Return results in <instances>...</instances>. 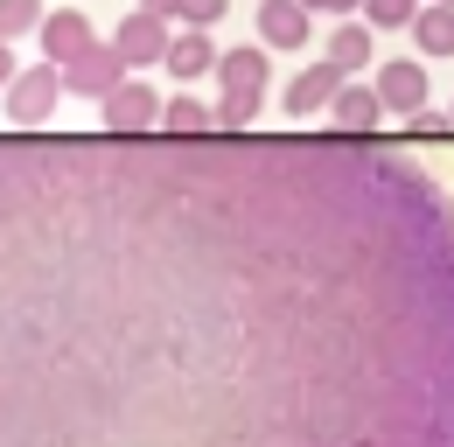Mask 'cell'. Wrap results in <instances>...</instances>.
I'll use <instances>...</instances> for the list:
<instances>
[{
    "label": "cell",
    "instance_id": "cell-1",
    "mask_svg": "<svg viewBox=\"0 0 454 447\" xmlns=\"http://www.w3.org/2000/svg\"><path fill=\"white\" fill-rule=\"evenodd\" d=\"M7 447H454V203L349 133L7 140Z\"/></svg>",
    "mask_w": 454,
    "mask_h": 447
},
{
    "label": "cell",
    "instance_id": "cell-2",
    "mask_svg": "<svg viewBox=\"0 0 454 447\" xmlns=\"http://www.w3.org/2000/svg\"><path fill=\"white\" fill-rule=\"evenodd\" d=\"M266 77H273L266 50H224V63H217V84H224V98H217V133H245V126L259 119Z\"/></svg>",
    "mask_w": 454,
    "mask_h": 447
},
{
    "label": "cell",
    "instance_id": "cell-3",
    "mask_svg": "<svg viewBox=\"0 0 454 447\" xmlns=\"http://www.w3.org/2000/svg\"><path fill=\"white\" fill-rule=\"evenodd\" d=\"M161 112H168V98H154V84H119L113 98L98 106V126L106 133H119V140H154L161 133Z\"/></svg>",
    "mask_w": 454,
    "mask_h": 447
},
{
    "label": "cell",
    "instance_id": "cell-4",
    "mask_svg": "<svg viewBox=\"0 0 454 447\" xmlns=\"http://www.w3.org/2000/svg\"><path fill=\"white\" fill-rule=\"evenodd\" d=\"M119 84H133V63L119 56V43H91V50L77 56L70 70H63V91H77V98H113Z\"/></svg>",
    "mask_w": 454,
    "mask_h": 447
},
{
    "label": "cell",
    "instance_id": "cell-5",
    "mask_svg": "<svg viewBox=\"0 0 454 447\" xmlns=\"http://www.w3.org/2000/svg\"><path fill=\"white\" fill-rule=\"evenodd\" d=\"M113 43H119V56H126L133 70H154V63H168L175 28H168V14H147V7H133V14L113 28Z\"/></svg>",
    "mask_w": 454,
    "mask_h": 447
},
{
    "label": "cell",
    "instance_id": "cell-6",
    "mask_svg": "<svg viewBox=\"0 0 454 447\" xmlns=\"http://www.w3.org/2000/svg\"><path fill=\"white\" fill-rule=\"evenodd\" d=\"M378 98H385V112H405V119H419V112L434 106L427 63H419V56H392V63H378Z\"/></svg>",
    "mask_w": 454,
    "mask_h": 447
},
{
    "label": "cell",
    "instance_id": "cell-7",
    "mask_svg": "<svg viewBox=\"0 0 454 447\" xmlns=\"http://www.w3.org/2000/svg\"><path fill=\"white\" fill-rule=\"evenodd\" d=\"M57 98H63V70H57V63L21 70V77L7 84V119H14V133H21V126H35V119H50Z\"/></svg>",
    "mask_w": 454,
    "mask_h": 447
},
{
    "label": "cell",
    "instance_id": "cell-8",
    "mask_svg": "<svg viewBox=\"0 0 454 447\" xmlns=\"http://www.w3.org/2000/svg\"><path fill=\"white\" fill-rule=\"evenodd\" d=\"M342 91H349V77H342V70L329 63V56H322V63H308V70H301V77L286 84V112H294V119L336 112V98H342Z\"/></svg>",
    "mask_w": 454,
    "mask_h": 447
},
{
    "label": "cell",
    "instance_id": "cell-9",
    "mask_svg": "<svg viewBox=\"0 0 454 447\" xmlns=\"http://www.w3.org/2000/svg\"><path fill=\"white\" fill-rule=\"evenodd\" d=\"M35 43H43V63H63V70H70V63L91 50L98 35H91V21H84L77 7H57V14L43 21V35H35Z\"/></svg>",
    "mask_w": 454,
    "mask_h": 447
},
{
    "label": "cell",
    "instance_id": "cell-10",
    "mask_svg": "<svg viewBox=\"0 0 454 447\" xmlns=\"http://www.w3.org/2000/svg\"><path fill=\"white\" fill-rule=\"evenodd\" d=\"M217 63H224V50L210 43V28H175V50H168L161 70H168L175 84H196V77H203V70H217Z\"/></svg>",
    "mask_w": 454,
    "mask_h": 447
},
{
    "label": "cell",
    "instance_id": "cell-11",
    "mask_svg": "<svg viewBox=\"0 0 454 447\" xmlns=\"http://www.w3.org/2000/svg\"><path fill=\"white\" fill-rule=\"evenodd\" d=\"M336 133H349V140H378V119H385V98H378V84H349L336 98Z\"/></svg>",
    "mask_w": 454,
    "mask_h": 447
},
{
    "label": "cell",
    "instance_id": "cell-12",
    "mask_svg": "<svg viewBox=\"0 0 454 447\" xmlns=\"http://www.w3.org/2000/svg\"><path fill=\"white\" fill-rule=\"evenodd\" d=\"M259 28H266L273 50H308V43H315V21H308L301 0H266V7H259Z\"/></svg>",
    "mask_w": 454,
    "mask_h": 447
},
{
    "label": "cell",
    "instance_id": "cell-13",
    "mask_svg": "<svg viewBox=\"0 0 454 447\" xmlns=\"http://www.w3.org/2000/svg\"><path fill=\"white\" fill-rule=\"evenodd\" d=\"M161 133L168 140H217V106H203L196 91H175L161 112Z\"/></svg>",
    "mask_w": 454,
    "mask_h": 447
},
{
    "label": "cell",
    "instance_id": "cell-14",
    "mask_svg": "<svg viewBox=\"0 0 454 447\" xmlns=\"http://www.w3.org/2000/svg\"><path fill=\"white\" fill-rule=\"evenodd\" d=\"M371 50H378V35H371L364 21H342L336 35H329V63H336L342 77H349V70H364V63H371Z\"/></svg>",
    "mask_w": 454,
    "mask_h": 447
},
{
    "label": "cell",
    "instance_id": "cell-15",
    "mask_svg": "<svg viewBox=\"0 0 454 447\" xmlns=\"http://www.w3.org/2000/svg\"><path fill=\"white\" fill-rule=\"evenodd\" d=\"M412 43L427 56H454V7H427V14L412 21Z\"/></svg>",
    "mask_w": 454,
    "mask_h": 447
},
{
    "label": "cell",
    "instance_id": "cell-16",
    "mask_svg": "<svg viewBox=\"0 0 454 447\" xmlns=\"http://www.w3.org/2000/svg\"><path fill=\"white\" fill-rule=\"evenodd\" d=\"M43 21H50V14H43V0H7V7H0V35H7V43H21L28 28L43 35Z\"/></svg>",
    "mask_w": 454,
    "mask_h": 447
},
{
    "label": "cell",
    "instance_id": "cell-17",
    "mask_svg": "<svg viewBox=\"0 0 454 447\" xmlns=\"http://www.w3.org/2000/svg\"><path fill=\"white\" fill-rule=\"evenodd\" d=\"M364 14H371V28H412L427 7L419 0H364Z\"/></svg>",
    "mask_w": 454,
    "mask_h": 447
},
{
    "label": "cell",
    "instance_id": "cell-18",
    "mask_svg": "<svg viewBox=\"0 0 454 447\" xmlns=\"http://www.w3.org/2000/svg\"><path fill=\"white\" fill-rule=\"evenodd\" d=\"M217 14H224V0H175V21L182 28H210Z\"/></svg>",
    "mask_w": 454,
    "mask_h": 447
},
{
    "label": "cell",
    "instance_id": "cell-19",
    "mask_svg": "<svg viewBox=\"0 0 454 447\" xmlns=\"http://www.w3.org/2000/svg\"><path fill=\"white\" fill-rule=\"evenodd\" d=\"M301 7H308V14H315V7H322V14H356L364 0H301Z\"/></svg>",
    "mask_w": 454,
    "mask_h": 447
},
{
    "label": "cell",
    "instance_id": "cell-20",
    "mask_svg": "<svg viewBox=\"0 0 454 447\" xmlns=\"http://www.w3.org/2000/svg\"><path fill=\"white\" fill-rule=\"evenodd\" d=\"M448 126H454V106H448Z\"/></svg>",
    "mask_w": 454,
    "mask_h": 447
},
{
    "label": "cell",
    "instance_id": "cell-21",
    "mask_svg": "<svg viewBox=\"0 0 454 447\" xmlns=\"http://www.w3.org/2000/svg\"><path fill=\"white\" fill-rule=\"evenodd\" d=\"M441 7H454V0H441Z\"/></svg>",
    "mask_w": 454,
    "mask_h": 447
}]
</instances>
